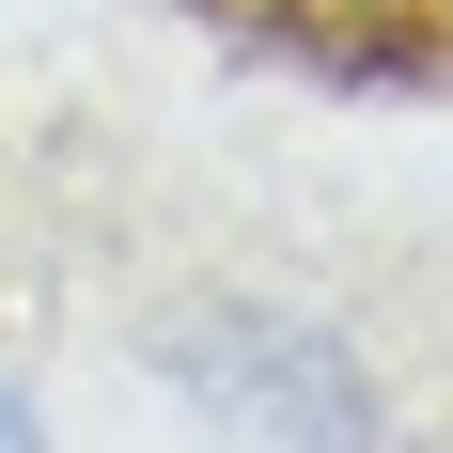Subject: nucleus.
I'll use <instances>...</instances> for the list:
<instances>
[{"mask_svg":"<svg viewBox=\"0 0 453 453\" xmlns=\"http://www.w3.org/2000/svg\"><path fill=\"white\" fill-rule=\"evenodd\" d=\"M157 375H173L234 453H375V375H360V344L313 328V313H266V297L173 313L157 328Z\"/></svg>","mask_w":453,"mask_h":453,"instance_id":"obj_1","label":"nucleus"},{"mask_svg":"<svg viewBox=\"0 0 453 453\" xmlns=\"http://www.w3.org/2000/svg\"><path fill=\"white\" fill-rule=\"evenodd\" d=\"M313 32H360V47H407V32H453V0H281Z\"/></svg>","mask_w":453,"mask_h":453,"instance_id":"obj_2","label":"nucleus"},{"mask_svg":"<svg viewBox=\"0 0 453 453\" xmlns=\"http://www.w3.org/2000/svg\"><path fill=\"white\" fill-rule=\"evenodd\" d=\"M0 453H47V438H32V407H16V391H0Z\"/></svg>","mask_w":453,"mask_h":453,"instance_id":"obj_3","label":"nucleus"}]
</instances>
